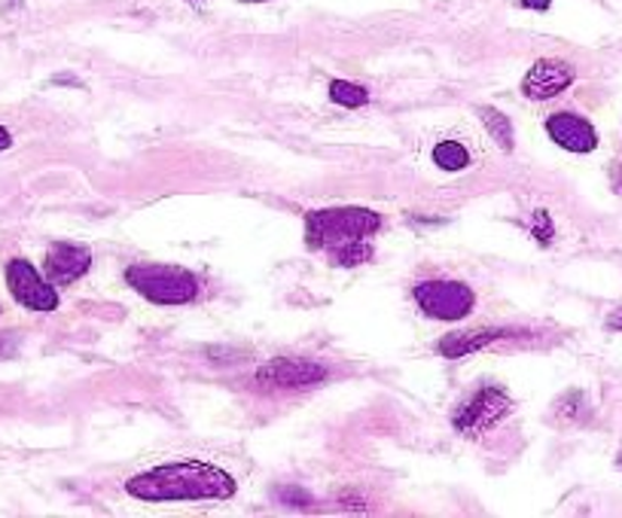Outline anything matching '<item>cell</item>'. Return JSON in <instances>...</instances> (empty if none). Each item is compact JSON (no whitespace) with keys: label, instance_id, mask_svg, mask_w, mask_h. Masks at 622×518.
<instances>
[{"label":"cell","instance_id":"obj_1","mask_svg":"<svg viewBox=\"0 0 622 518\" xmlns=\"http://www.w3.org/2000/svg\"><path fill=\"white\" fill-rule=\"evenodd\" d=\"M134 501L144 504H172V501H230L235 479L214 463L187 461L156 467L150 473L131 475L126 482Z\"/></svg>","mask_w":622,"mask_h":518},{"label":"cell","instance_id":"obj_2","mask_svg":"<svg viewBox=\"0 0 622 518\" xmlns=\"http://www.w3.org/2000/svg\"><path fill=\"white\" fill-rule=\"evenodd\" d=\"M382 216L366 208H324L305 220V245L327 254L333 266H361L373 257V235Z\"/></svg>","mask_w":622,"mask_h":518},{"label":"cell","instance_id":"obj_3","mask_svg":"<svg viewBox=\"0 0 622 518\" xmlns=\"http://www.w3.org/2000/svg\"><path fill=\"white\" fill-rule=\"evenodd\" d=\"M126 281L144 299L156 305H187L199 293L196 278L187 269H177V266H153V262L131 266L129 272H126Z\"/></svg>","mask_w":622,"mask_h":518},{"label":"cell","instance_id":"obj_4","mask_svg":"<svg viewBox=\"0 0 622 518\" xmlns=\"http://www.w3.org/2000/svg\"><path fill=\"white\" fill-rule=\"evenodd\" d=\"M415 303L421 311L436 320H461L473 311L477 296L461 281H421L415 287Z\"/></svg>","mask_w":622,"mask_h":518},{"label":"cell","instance_id":"obj_5","mask_svg":"<svg viewBox=\"0 0 622 518\" xmlns=\"http://www.w3.org/2000/svg\"><path fill=\"white\" fill-rule=\"evenodd\" d=\"M327 366L300 357H278L257 369V385L269 390H303L315 388L327 378Z\"/></svg>","mask_w":622,"mask_h":518},{"label":"cell","instance_id":"obj_6","mask_svg":"<svg viewBox=\"0 0 622 518\" xmlns=\"http://www.w3.org/2000/svg\"><path fill=\"white\" fill-rule=\"evenodd\" d=\"M7 287L13 293L15 303L25 305L31 311H56L58 308L56 287L46 284L28 259H13L7 266Z\"/></svg>","mask_w":622,"mask_h":518},{"label":"cell","instance_id":"obj_7","mask_svg":"<svg viewBox=\"0 0 622 518\" xmlns=\"http://www.w3.org/2000/svg\"><path fill=\"white\" fill-rule=\"evenodd\" d=\"M509 412L507 390L501 388H482L473 393L467 403L455 412V431L463 436H477V433L494 427L501 417Z\"/></svg>","mask_w":622,"mask_h":518},{"label":"cell","instance_id":"obj_8","mask_svg":"<svg viewBox=\"0 0 622 518\" xmlns=\"http://www.w3.org/2000/svg\"><path fill=\"white\" fill-rule=\"evenodd\" d=\"M574 83V68L567 61L559 58H540L537 64H531V71L525 73L521 80V95L531 102H547L562 95L567 86Z\"/></svg>","mask_w":622,"mask_h":518},{"label":"cell","instance_id":"obj_9","mask_svg":"<svg viewBox=\"0 0 622 518\" xmlns=\"http://www.w3.org/2000/svg\"><path fill=\"white\" fill-rule=\"evenodd\" d=\"M547 134L555 144L571 153H592L598 146V134H595L592 122H586L577 114H555L547 119Z\"/></svg>","mask_w":622,"mask_h":518},{"label":"cell","instance_id":"obj_10","mask_svg":"<svg viewBox=\"0 0 622 518\" xmlns=\"http://www.w3.org/2000/svg\"><path fill=\"white\" fill-rule=\"evenodd\" d=\"M89 269H92V250H86V247L58 242L46 254V274H49L52 284H73Z\"/></svg>","mask_w":622,"mask_h":518},{"label":"cell","instance_id":"obj_11","mask_svg":"<svg viewBox=\"0 0 622 518\" xmlns=\"http://www.w3.org/2000/svg\"><path fill=\"white\" fill-rule=\"evenodd\" d=\"M509 335L507 330H467V332H451L446 335L443 342H439V351H443V357H451V361H458V357H467V354H473L479 348L492 345L497 339H504Z\"/></svg>","mask_w":622,"mask_h":518},{"label":"cell","instance_id":"obj_12","mask_svg":"<svg viewBox=\"0 0 622 518\" xmlns=\"http://www.w3.org/2000/svg\"><path fill=\"white\" fill-rule=\"evenodd\" d=\"M477 114H479V119L485 122V129H489V134L494 138V144L509 153L516 141H513V122L507 119V114L494 110V107H489V104H482Z\"/></svg>","mask_w":622,"mask_h":518},{"label":"cell","instance_id":"obj_13","mask_svg":"<svg viewBox=\"0 0 622 518\" xmlns=\"http://www.w3.org/2000/svg\"><path fill=\"white\" fill-rule=\"evenodd\" d=\"M434 162L443 172H461L470 165V153L458 141H443L434 146Z\"/></svg>","mask_w":622,"mask_h":518},{"label":"cell","instance_id":"obj_14","mask_svg":"<svg viewBox=\"0 0 622 518\" xmlns=\"http://www.w3.org/2000/svg\"><path fill=\"white\" fill-rule=\"evenodd\" d=\"M330 98L336 104H342V107H363V104L369 102V92L354 86V83H348V80H333L330 83Z\"/></svg>","mask_w":622,"mask_h":518},{"label":"cell","instance_id":"obj_15","mask_svg":"<svg viewBox=\"0 0 622 518\" xmlns=\"http://www.w3.org/2000/svg\"><path fill=\"white\" fill-rule=\"evenodd\" d=\"M531 235H537V242H540V245H550L552 235H555V229H552V223H550V214H547L543 208H540V211H535Z\"/></svg>","mask_w":622,"mask_h":518},{"label":"cell","instance_id":"obj_16","mask_svg":"<svg viewBox=\"0 0 622 518\" xmlns=\"http://www.w3.org/2000/svg\"><path fill=\"white\" fill-rule=\"evenodd\" d=\"M275 501H281L284 506H308L312 504V497L300 488H278L275 491Z\"/></svg>","mask_w":622,"mask_h":518},{"label":"cell","instance_id":"obj_17","mask_svg":"<svg viewBox=\"0 0 622 518\" xmlns=\"http://www.w3.org/2000/svg\"><path fill=\"white\" fill-rule=\"evenodd\" d=\"M550 3L552 0H521V7H528V10H540V13H543V10H550Z\"/></svg>","mask_w":622,"mask_h":518},{"label":"cell","instance_id":"obj_18","mask_svg":"<svg viewBox=\"0 0 622 518\" xmlns=\"http://www.w3.org/2000/svg\"><path fill=\"white\" fill-rule=\"evenodd\" d=\"M608 327H610V330H622V308H620V311H613V315L608 317Z\"/></svg>","mask_w":622,"mask_h":518},{"label":"cell","instance_id":"obj_19","mask_svg":"<svg viewBox=\"0 0 622 518\" xmlns=\"http://www.w3.org/2000/svg\"><path fill=\"white\" fill-rule=\"evenodd\" d=\"M13 144V138H10V131L0 126V150H7V146Z\"/></svg>","mask_w":622,"mask_h":518},{"label":"cell","instance_id":"obj_20","mask_svg":"<svg viewBox=\"0 0 622 518\" xmlns=\"http://www.w3.org/2000/svg\"><path fill=\"white\" fill-rule=\"evenodd\" d=\"M247 3H260V0H247Z\"/></svg>","mask_w":622,"mask_h":518}]
</instances>
